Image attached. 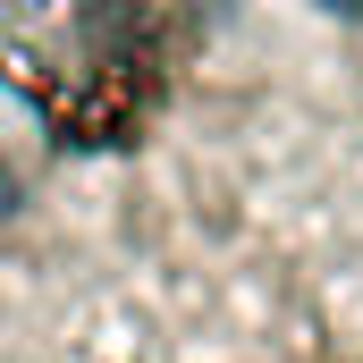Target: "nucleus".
<instances>
[{
    "label": "nucleus",
    "instance_id": "f257e3e1",
    "mask_svg": "<svg viewBox=\"0 0 363 363\" xmlns=\"http://www.w3.org/2000/svg\"><path fill=\"white\" fill-rule=\"evenodd\" d=\"M0 363H363V0H0Z\"/></svg>",
    "mask_w": 363,
    "mask_h": 363
}]
</instances>
